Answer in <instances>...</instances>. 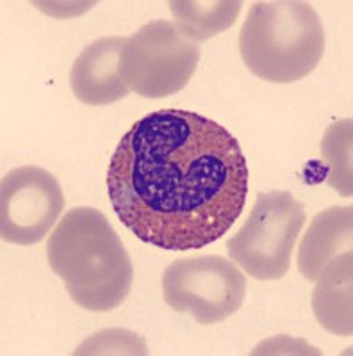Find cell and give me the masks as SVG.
Here are the masks:
<instances>
[{
  "instance_id": "cell-1",
  "label": "cell",
  "mask_w": 353,
  "mask_h": 356,
  "mask_svg": "<svg viewBox=\"0 0 353 356\" xmlns=\"http://www.w3.org/2000/svg\"><path fill=\"white\" fill-rule=\"evenodd\" d=\"M246 157L218 122L163 109L130 127L107 170L114 214L139 241L168 251L216 243L241 216Z\"/></svg>"
},
{
  "instance_id": "cell-2",
  "label": "cell",
  "mask_w": 353,
  "mask_h": 356,
  "mask_svg": "<svg viewBox=\"0 0 353 356\" xmlns=\"http://www.w3.org/2000/svg\"><path fill=\"white\" fill-rule=\"evenodd\" d=\"M47 259L70 298L84 310H114L132 287L134 267L120 235L91 207L63 216L49 237Z\"/></svg>"
},
{
  "instance_id": "cell-3",
  "label": "cell",
  "mask_w": 353,
  "mask_h": 356,
  "mask_svg": "<svg viewBox=\"0 0 353 356\" xmlns=\"http://www.w3.org/2000/svg\"><path fill=\"white\" fill-rule=\"evenodd\" d=\"M244 65L262 81L289 84L307 77L325 52L321 18L308 2H256L241 27Z\"/></svg>"
},
{
  "instance_id": "cell-4",
  "label": "cell",
  "mask_w": 353,
  "mask_h": 356,
  "mask_svg": "<svg viewBox=\"0 0 353 356\" xmlns=\"http://www.w3.org/2000/svg\"><path fill=\"white\" fill-rule=\"evenodd\" d=\"M305 221L304 203L289 191L259 193L244 225L228 239V255L252 278H284Z\"/></svg>"
},
{
  "instance_id": "cell-5",
  "label": "cell",
  "mask_w": 353,
  "mask_h": 356,
  "mask_svg": "<svg viewBox=\"0 0 353 356\" xmlns=\"http://www.w3.org/2000/svg\"><path fill=\"white\" fill-rule=\"evenodd\" d=\"M200 47L173 22L154 20L127 38L120 68L130 91L143 98L179 93L195 75Z\"/></svg>"
},
{
  "instance_id": "cell-6",
  "label": "cell",
  "mask_w": 353,
  "mask_h": 356,
  "mask_svg": "<svg viewBox=\"0 0 353 356\" xmlns=\"http://www.w3.org/2000/svg\"><path fill=\"white\" fill-rule=\"evenodd\" d=\"M163 294L175 312L191 314L200 324H216L243 307L246 278L225 257H189L164 269Z\"/></svg>"
},
{
  "instance_id": "cell-7",
  "label": "cell",
  "mask_w": 353,
  "mask_h": 356,
  "mask_svg": "<svg viewBox=\"0 0 353 356\" xmlns=\"http://www.w3.org/2000/svg\"><path fill=\"white\" fill-rule=\"evenodd\" d=\"M63 207V189L50 171L15 168L0 186V235L11 244H38L59 221Z\"/></svg>"
},
{
  "instance_id": "cell-8",
  "label": "cell",
  "mask_w": 353,
  "mask_h": 356,
  "mask_svg": "<svg viewBox=\"0 0 353 356\" xmlns=\"http://www.w3.org/2000/svg\"><path fill=\"white\" fill-rule=\"evenodd\" d=\"M125 41L120 36L100 38L79 54L70 72V86L77 100L86 106H107L130 93L120 68Z\"/></svg>"
},
{
  "instance_id": "cell-9",
  "label": "cell",
  "mask_w": 353,
  "mask_h": 356,
  "mask_svg": "<svg viewBox=\"0 0 353 356\" xmlns=\"http://www.w3.org/2000/svg\"><path fill=\"white\" fill-rule=\"evenodd\" d=\"M353 209L330 207L311 221L298 250V269L308 282H316L321 269L336 255L352 251Z\"/></svg>"
},
{
  "instance_id": "cell-10",
  "label": "cell",
  "mask_w": 353,
  "mask_h": 356,
  "mask_svg": "<svg viewBox=\"0 0 353 356\" xmlns=\"http://www.w3.org/2000/svg\"><path fill=\"white\" fill-rule=\"evenodd\" d=\"M352 271V251H345L334 257L316 278V289L313 292L314 316L334 335L350 337L353 333Z\"/></svg>"
},
{
  "instance_id": "cell-11",
  "label": "cell",
  "mask_w": 353,
  "mask_h": 356,
  "mask_svg": "<svg viewBox=\"0 0 353 356\" xmlns=\"http://www.w3.org/2000/svg\"><path fill=\"white\" fill-rule=\"evenodd\" d=\"M177 25L193 41L211 40L234 25L243 2L237 0H170Z\"/></svg>"
},
{
  "instance_id": "cell-12",
  "label": "cell",
  "mask_w": 353,
  "mask_h": 356,
  "mask_svg": "<svg viewBox=\"0 0 353 356\" xmlns=\"http://www.w3.org/2000/svg\"><path fill=\"white\" fill-rule=\"evenodd\" d=\"M352 118L339 120L321 139V155L327 166V182L343 198H352Z\"/></svg>"
},
{
  "instance_id": "cell-13",
  "label": "cell",
  "mask_w": 353,
  "mask_h": 356,
  "mask_svg": "<svg viewBox=\"0 0 353 356\" xmlns=\"http://www.w3.org/2000/svg\"><path fill=\"white\" fill-rule=\"evenodd\" d=\"M146 355L145 342L139 339L136 333L125 332V330H107L100 332L88 339L79 349H75V355Z\"/></svg>"
}]
</instances>
